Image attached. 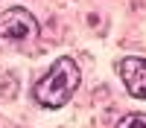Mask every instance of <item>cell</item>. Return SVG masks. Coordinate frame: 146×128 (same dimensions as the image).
<instances>
[{"label": "cell", "mask_w": 146, "mask_h": 128, "mask_svg": "<svg viewBox=\"0 0 146 128\" xmlns=\"http://www.w3.org/2000/svg\"><path fill=\"white\" fill-rule=\"evenodd\" d=\"M79 87V64L73 58L62 55L47 73L32 85V99L41 108H62Z\"/></svg>", "instance_id": "6da1fadb"}, {"label": "cell", "mask_w": 146, "mask_h": 128, "mask_svg": "<svg viewBox=\"0 0 146 128\" xmlns=\"http://www.w3.org/2000/svg\"><path fill=\"white\" fill-rule=\"evenodd\" d=\"M38 38V20L32 12L12 6L0 15V50H27Z\"/></svg>", "instance_id": "7a4b0ae2"}, {"label": "cell", "mask_w": 146, "mask_h": 128, "mask_svg": "<svg viewBox=\"0 0 146 128\" xmlns=\"http://www.w3.org/2000/svg\"><path fill=\"white\" fill-rule=\"evenodd\" d=\"M120 79H123L126 90L131 93L135 99H146V61L137 55H129L120 61Z\"/></svg>", "instance_id": "3957f363"}, {"label": "cell", "mask_w": 146, "mask_h": 128, "mask_svg": "<svg viewBox=\"0 0 146 128\" xmlns=\"http://www.w3.org/2000/svg\"><path fill=\"white\" fill-rule=\"evenodd\" d=\"M117 128H146V114H126Z\"/></svg>", "instance_id": "277c9868"}]
</instances>
